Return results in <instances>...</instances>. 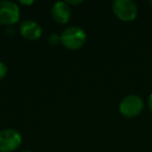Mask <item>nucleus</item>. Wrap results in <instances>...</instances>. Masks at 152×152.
Here are the masks:
<instances>
[{
  "instance_id": "obj_1",
  "label": "nucleus",
  "mask_w": 152,
  "mask_h": 152,
  "mask_svg": "<svg viewBox=\"0 0 152 152\" xmlns=\"http://www.w3.org/2000/svg\"><path fill=\"white\" fill-rule=\"evenodd\" d=\"M87 42V34L78 26H69L61 34V43L69 50H78Z\"/></svg>"
},
{
  "instance_id": "obj_2",
  "label": "nucleus",
  "mask_w": 152,
  "mask_h": 152,
  "mask_svg": "<svg viewBox=\"0 0 152 152\" xmlns=\"http://www.w3.org/2000/svg\"><path fill=\"white\" fill-rule=\"evenodd\" d=\"M112 9L118 19L126 22L134 20L139 13L137 3L132 0H115Z\"/></svg>"
},
{
  "instance_id": "obj_3",
  "label": "nucleus",
  "mask_w": 152,
  "mask_h": 152,
  "mask_svg": "<svg viewBox=\"0 0 152 152\" xmlns=\"http://www.w3.org/2000/svg\"><path fill=\"white\" fill-rule=\"evenodd\" d=\"M144 108V101L139 95L130 94L121 100L119 110L121 115L126 118H133L142 113Z\"/></svg>"
},
{
  "instance_id": "obj_4",
  "label": "nucleus",
  "mask_w": 152,
  "mask_h": 152,
  "mask_svg": "<svg viewBox=\"0 0 152 152\" xmlns=\"http://www.w3.org/2000/svg\"><path fill=\"white\" fill-rule=\"evenodd\" d=\"M20 19V9L14 1H0V25L12 26Z\"/></svg>"
},
{
  "instance_id": "obj_5",
  "label": "nucleus",
  "mask_w": 152,
  "mask_h": 152,
  "mask_svg": "<svg viewBox=\"0 0 152 152\" xmlns=\"http://www.w3.org/2000/svg\"><path fill=\"white\" fill-rule=\"evenodd\" d=\"M22 135L13 128L0 131V152H13L21 146Z\"/></svg>"
},
{
  "instance_id": "obj_6",
  "label": "nucleus",
  "mask_w": 152,
  "mask_h": 152,
  "mask_svg": "<svg viewBox=\"0 0 152 152\" xmlns=\"http://www.w3.org/2000/svg\"><path fill=\"white\" fill-rule=\"evenodd\" d=\"M51 16L53 20L58 24H67L72 16L70 5L66 1H58L53 4L51 9Z\"/></svg>"
},
{
  "instance_id": "obj_7",
  "label": "nucleus",
  "mask_w": 152,
  "mask_h": 152,
  "mask_svg": "<svg viewBox=\"0 0 152 152\" xmlns=\"http://www.w3.org/2000/svg\"><path fill=\"white\" fill-rule=\"evenodd\" d=\"M20 34L23 38L27 39L29 41H36L42 36V28L32 20H25L20 24Z\"/></svg>"
},
{
  "instance_id": "obj_8",
  "label": "nucleus",
  "mask_w": 152,
  "mask_h": 152,
  "mask_svg": "<svg viewBox=\"0 0 152 152\" xmlns=\"http://www.w3.org/2000/svg\"><path fill=\"white\" fill-rule=\"evenodd\" d=\"M7 73V65H5L4 63H2V61H0V80L4 78Z\"/></svg>"
},
{
  "instance_id": "obj_9",
  "label": "nucleus",
  "mask_w": 152,
  "mask_h": 152,
  "mask_svg": "<svg viewBox=\"0 0 152 152\" xmlns=\"http://www.w3.org/2000/svg\"><path fill=\"white\" fill-rule=\"evenodd\" d=\"M49 42L52 45H57L58 43H61V36H57L56 34H52L49 37Z\"/></svg>"
},
{
  "instance_id": "obj_10",
  "label": "nucleus",
  "mask_w": 152,
  "mask_h": 152,
  "mask_svg": "<svg viewBox=\"0 0 152 152\" xmlns=\"http://www.w3.org/2000/svg\"><path fill=\"white\" fill-rule=\"evenodd\" d=\"M148 106H149V110H150V112L152 113V93L150 94L149 98H148Z\"/></svg>"
},
{
  "instance_id": "obj_11",
  "label": "nucleus",
  "mask_w": 152,
  "mask_h": 152,
  "mask_svg": "<svg viewBox=\"0 0 152 152\" xmlns=\"http://www.w3.org/2000/svg\"><path fill=\"white\" fill-rule=\"evenodd\" d=\"M20 3H21V4H23V5H30V4H32V3H34V1H32V0H29V1H25V0H21V1H20Z\"/></svg>"
},
{
  "instance_id": "obj_12",
  "label": "nucleus",
  "mask_w": 152,
  "mask_h": 152,
  "mask_svg": "<svg viewBox=\"0 0 152 152\" xmlns=\"http://www.w3.org/2000/svg\"><path fill=\"white\" fill-rule=\"evenodd\" d=\"M66 2H67L68 4H79V3H81L83 1L79 0V1H66Z\"/></svg>"
},
{
  "instance_id": "obj_13",
  "label": "nucleus",
  "mask_w": 152,
  "mask_h": 152,
  "mask_svg": "<svg viewBox=\"0 0 152 152\" xmlns=\"http://www.w3.org/2000/svg\"><path fill=\"white\" fill-rule=\"evenodd\" d=\"M22 152H31V151H29V150H25V151H22Z\"/></svg>"
},
{
  "instance_id": "obj_14",
  "label": "nucleus",
  "mask_w": 152,
  "mask_h": 152,
  "mask_svg": "<svg viewBox=\"0 0 152 152\" xmlns=\"http://www.w3.org/2000/svg\"><path fill=\"white\" fill-rule=\"evenodd\" d=\"M150 4H151V5H152V0H151V1H150Z\"/></svg>"
}]
</instances>
